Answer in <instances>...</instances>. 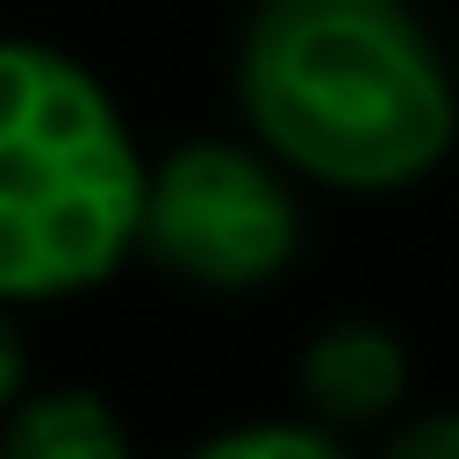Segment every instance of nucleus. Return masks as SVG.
<instances>
[{"mask_svg":"<svg viewBox=\"0 0 459 459\" xmlns=\"http://www.w3.org/2000/svg\"><path fill=\"white\" fill-rule=\"evenodd\" d=\"M237 108L287 179L330 194H402L459 143L452 57L409 0H258Z\"/></svg>","mask_w":459,"mask_h":459,"instance_id":"nucleus-1","label":"nucleus"},{"mask_svg":"<svg viewBox=\"0 0 459 459\" xmlns=\"http://www.w3.org/2000/svg\"><path fill=\"white\" fill-rule=\"evenodd\" d=\"M143 143L122 100L57 43L0 36V301H72L136 258Z\"/></svg>","mask_w":459,"mask_h":459,"instance_id":"nucleus-2","label":"nucleus"},{"mask_svg":"<svg viewBox=\"0 0 459 459\" xmlns=\"http://www.w3.org/2000/svg\"><path fill=\"white\" fill-rule=\"evenodd\" d=\"M136 251L208 294L273 287L301 251V194L258 151L230 136H194L151 158Z\"/></svg>","mask_w":459,"mask_h":459,"instance_id":"nucleus-3","label":"nucleus"},{"mask_svg":"<svg viewBox=\"0 0 459 459\" xmlns=\"http://www.w3.org/2000/svg\"><path fill=\"white\" fill-rule=\"evenodd\" d=\"M294 387H301L308 423H323L337 437L380 430L409 402V344L373 316H337L301 344Z\"/></svg>","mask_w":459,"mask_h":459,"instance_id":"nucleus-4","label":"nucleus"},{"mask_svg":"<svg viewBox=\"0 0 459 459\" xmlns=\"http://www.w3.org/2000/svg\"><path fill=\"white\" fill-rule=\"evenodd\" d=\"M0 459H136L129 423L93 387H29L0 416Z\"/></svg>","mask_w":459,"mask_h":459,"instance_id":"nucleus-5","label":"nucleus"},{"mask_svg":"<svg viewBox=\"0 0 459 459\" xmlns=\"http://www.w3.org/2000/svg\"><path fill=\"white\" fill-rule=\"evenodd\" d=\"M186 459H359L337 430L308 423V416H251V423H230L215 437H201Z\"/></svg>","mask_w":459,"mask_h":459,"instance_id":"nucleus-6","label":"nucleus"},{"mask_svg":"<svg viewBox=\"0 0 459 459\" xmlns=\"http://www.w3.org/2000/svg\"><path fill=\"white\" fill-rule=\"evenodd\" d=\"M380 459H459V409L402 416V423L380 437Z\"/></svg>","mask_w":459,"mask_h":459,"instance_id":"nucleus-7","label":"nucleus"},{"mask_svg":"<svg viewBox=\"0 0 459 459\" xmlns=\"http://www.w3.org/2000/svg\"><path fill=\"white\" fill-rule=\"evenodd\" d=\"M22 394H29V337H22L14 308L0 301V416H7Z\"/></svg>","mask_w":459,"mask_h":459,"instance_id":"nucleus-8","label":"nucleus"},{"mask_svg":"<svg viewBox=\"0 0 459 459\" xmlns=\"http://www.w3.org/2000/svg\"><path fill=\"white\" fill-rule=\"evenodd\" d=\"M452 86H459V50H452Z\"/></svg>","mask_w":459,"mask_h":459,"instance_id":"nucleus-9","label":"nucleus"}]
</instances>
